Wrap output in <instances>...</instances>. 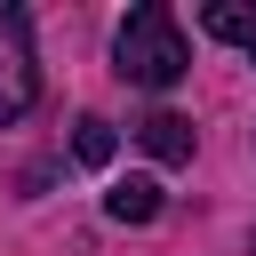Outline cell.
Here are the masks:
<instances>
[{"mask_svg": "<svg viewBox=\"0 0 256 256\" xmlns=\"http://www.w3.org/2000/svg\"><path fill=\"white\" fill-rule=\"evenodd\" d=\"M112 72L136 80V88H176V80L192 72V48H184V32H176V16H168L160 0L128 8L120 40H112Z\"/></svg>", "mask_w": 256, "mask_h": 256, "instance_id": "6da1fadb", "label": "cell"}, {"mask_svg": "<svg viewBox=\"0 0 256 256\" xmlns=\"http://www.w3.org/2000/svg\"><path fill=\"white\" fill-rule=\"evenodd\" d=\"M40 96V64H32V16L24 8H0V128L24 120Z\"/></svg>", "mask_w": 256, "mask_h": 256, "instance_id": "7a4b0ae2", "label": "cell"}, {"mask_svg": "<svg viewBox=\"0 0 256 256\" xmlns=\"http://www.w3.org/2000/svg\"><path fill=\"white\" fill-rule=\"evenodd\" d=\"M136 144H144L160 168H184V160H192V120H184V112H144V120H136Z\"/></svg>", "mask_w": 256, "mask_h": 256, "instance_id": "3957f363", "label": "cell"}, {"mask_svg": "<svg viewBox=\"0 0 256 256\" xmlns=\"http://www.w3.org/2000/svg\"><path fill=\"white\" fill-rule=\"evenodd\" d=\"M104 216H112V224H152V216H160V184H152V176H120V184L104 192Z\"/></svg>", "mask_w": 256, "mask_h": 256, "instance_id": "277c9868", "label": "cell"}, {"mask_svg": "<svg viewBox=\"0 0 256 256\" xmlns=\"http://www.w3.org/2000/svg\"><path fill=\"white\" fill-rule=\"evenodd\" d=\"M200 24H208L216 40H232V48L256 64V8H248V0H208V8H200Z\"/></svg>", "mask_w": 256, "mask_h": 256, "instance_id": "5b68a950", "label": "cell"}, {"mask_svg": "<svg viewBox=\"0 0 256 256\" xmlns=\"http://www.w3.org/2000/svg\"><path fill=\"white\" fill-rule=\"evenodd\" d=\"M72 160H80V168H104V160H112V120H104V112H80V120H72Z\"/></svg>", "mask_w": 256, "mask_h": 256, "instance_id": "8992f818", "label": "cell"}]
</instances>
